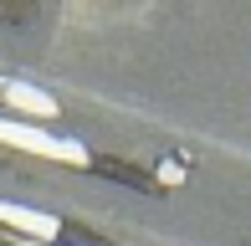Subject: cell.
<instances>
[{"mask_svg": "<svg viewBox=\"0 0 251 246\" xmlns=\"http://www.w3.org/2000/svg\"><path fill=\"white\" fill-rule=\"evenodd\" d=\"M0 226H16V231H26V236H36V241H56L62 221L47 216V210H31V205H10V200H0Z\"/></svg>", "mask_w": 251, "mask_h": 246, "instance_id": "2", "label": "cell"}, {"mask_svg": "<svg viewBox=\"0 0 251 246\" xmlns=\"http://www.w3.org/2000/svg\"><path fill=\"white\" fill-rule=\"evenodd\" d=\"M36 246H51V241H36Z\"/></svg>", "mask_w": 251, "mask_h": 246, "instance_id": "5", "label": "cell"}, {"mask_svg": "<svg viewBox=\"0 0 251 246\" xmlns=\"http://www.w3.org/2000/svg\"><path fill=\"white\" fill-rule=\"evenodd\" d=\"M0 93H5V103H10V108H21V113L56 118V98H51V93H41V87H31V82H5Z\"/></svg>", "mask_w": 251, "mask_h": 246, "instance_id": "3", "label": "cell"}, {"mask_svg": "<svg viewBox=\"0 0 251 246\" xmlns=\"http://www.w3.org/2000/svg\"><path fill=\"white\" fill-rule=\"evenodd\" d=\"M0 144H16V149H31L41 159H72V164H87V149L77 139H51L47 128H26V123H5L0 118Z\"/></svg>", "mask_w": 251, "mask_h": 246, "instance_id": "1", "label": "cell"}, {"mask_svg": "<svg viewBox=\"0 0 251 246\" xmlns=\"http://www.w3.org/2000/svg\"><path fill=\"white\" fill-rule=\"evenodd\" d=\"M159 180H164V185H179V180H185V170H179V164H159Z\"/></svg>", "mask_w": 251, "mask_h": 246, "instance_id": "4", "label": "cell"}]
</instances>
